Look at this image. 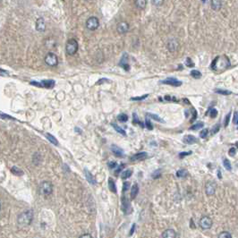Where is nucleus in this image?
Here are the masks:
<instances>
[{
	"label": "nucleus",
	"instance_id": "nucleus-52",
	"mask_svg": "<svg viewBox=\"0 0 238 238\" xmlns=\"http://www.w3.org/2000/svg\"><path fill=\"white\" fill-rule=\"evenodd\" d=\"M219 131V125H215V126L213 127V129H212V131H211V132H212V134H216V133H218Z\"/></svg>",
	"mask_w": 238,
	"mask_h": 238
},
{
	"label": "nucleus",
	"instance_id": "nucleus-18",
	"mask_svg": "<svg viewBox=\"0 0 238 238\" xmlns=\"http://www.w3.org/2000/svg\"><path fill=\"white\" fill-rule=\"evenodd\" d=\"M210 6L214 11H219L222 6V0H211Z\"/></svg>",
	"mask_w": 238,
	"mask_h": 238
},
{
	"label": "nucleus",
	"instance_id": "nucleus-2",
	"mask_svg": "<svg viewBox=\"0 0 238 238\" xmlns=\"http://www.w3.org/2000/svg\"><path fill=\"white\" fill-rule=\"evenodd\" d=\"M32 218H33L32 211L31 210H25L24 212L21 213L20 215L18 216V224L22 225V226H29L30 224L31 223V221H32Z\"/></svg>",
	"mask_w": 238,
	"mask_h": 238
},
{
	"label": "nucleus",
	"instance_id": "nucleus-19",
	"mask_svg": "<svg viewBox=\"0 0 238 238\" xmlns=\"http://www.w3.org/2000/svg\"><path fill=\"white\" fill-rule=\"evenodd\" d=\"M84 173H85V177H86L88 182L91 185H96V180H95L94 176L88 169H84Z\"/></svg>",
	"mask_w": 238,
	"mask_h": 238
},
{
	"label": "nucleus",
	"instance_id": "nucleus-16",
	"mask_svg": "<svg viewBox=\"0 0 238 238\" xmlns=\"http://www.w3.org/2000/svg\"><path fill=\"white\" fill-rule=\"evenodd\" d=\"M183 141L185 143V144H193L195 142H197V138L193 135H191V134H188V135H185L184 138H183Z\"/></svg>",
	"mask_w": 238,
	"mask_h": 238
},
{
	"label": "nucleus",
	"instance_id": "nucleus-36",
	"mask_svg": "<svg viewBox=\"0 0 238 238\" xmlns=\"http://www.w3.org/2000/svg\"><path fill=\"white\" fill-rule=\"evenodd\" d=\"M219 238H232V235H231L229 232L225 231V232H222L221 234H219Z\"/></svg>",
	"mask_w": 238,
	"mask_h": 238
},
{
	"label": "nucleus",
	"instance_id": "nucleus-8",
	"mask_svg": "<svg viewBox=\"0 0 238 238\" xmlns=\"http://www.w3.org/2000/svg\"><path fill=\"white\" fill-rule=\"evenodd\" d=\"M216 189H217V184L214 181L207 182V184L205 185V192L208 196H211V195L215 194Z\"/></svg>",
	"mask_w": 238,
	"mask_h": 238
},
{
	"label": "nucleus",
	"instance_id": "nucleus-50",
	"mask_svg": "<svg viewBox=\"0 0 238 238\" xmlns=\"http://www.w3.org/2000/svg\"><path fill=\"white\" fill-rule=\"evenodd\" d=\"M134 122L135 123V124H138V123H139L140 125H141V126H142V127H143V125H142V124H141V123L140 122V121H139V119H138V117H137V116H136V114H135V113H134Z\"/></svg>",
	"mask_w": 238,
	"mask_h": 238
},
{
	"label": "nucleus",
	"instance_id": "nucleus-48",
	"mask_svg": "<svg viewBox=\"0 0 238 238\" xmlns=\"http://www.w3.org/2000/svg\"><path fill=\"white\" fill-rule=\"evenodd\" d=\"M116 166H117V164L116 162H114V161H110V162H108V167L110 168V169H115L116 168Z\"/></svg>",
	"mask_w": 238,
	"mask_h": 238
},
{
	"label": "nucleus",
	"instance_id": "nucleus-35",
	"mask_svg": "<svg viewBox=\"0 0 238 238\" xmlns=\"http://www.w3.org/2000/svg\"><path fill=\"white\" fill-rule=\"evenodd\" d=\"M191 75H192L193 78H195V79H199V78H201L202 74H201V72L198 71V70H192V72H191Z\"/></svg>",
	"mask_w": 238,
	"mask_h": 238
},
{
	"label": "nucleus",
	"instance_id": "nucleus-47",
	"mask_svg": "<svg viewBox=\"0 0 238 238\" xmlns=\"http://www.w3.org/2000/svg\"><path fill=\"white\" fill-rule=\"evenodd\" d=\"M196 118H197V111L195 109H192V119L191 120V123L193 122Z\"/></svg>",
	"mask_w": 238,
	"mask_h": 238
},
{
	"label": "nucleus",
	"instance_id": "nucleus-9",
	"mask_svg": "<svg viewBox=\"0 0 238 238\" xmlns=\"http://www.w3.org/2000/svg\"><path fill=\"white\" fill-rule=\"evenodd\" d=\"M31 84L32 85H35V86H38V87H43L46 88V89H52L54 86H55V81L53 80H44V81H41L40 83L39 82H36V81H31Z\"/></svg>",
	"mask_w": 238,
	"mask_h": 238
},
{
	"label": "nucleus",
	"instance_id": "nucleus-10",
	"mask_svg": "<svg viewBox=\"0 0 238 238\" xmlns=\"http://www.w3.org/2000/svg\"><path fill=\"white\" fill-rule=\"evenodd\" d=\"M162 84H169V85H171V86H174V87H179L182 85V81H180L179 80H177L176 78H174V77H169V78H167L165 80L160 81Z\"/></svg>",
	"mask_w": 238,
	"mask_h": 238
},
{
	"label": "nucleus",
	"instance_id": "nucleus-43",
	"mask_svg": "<svg viewBox=\"0 0 238 238\" xmlns=\"http://www.w3.org/2000/svg\"><path fill=\"white\" fill-rule=\"evenodd\" d=\"M230 116H231V112H229L226 116V121H225V127H227V125H229V121H230Z\"/></svg>",
	"mask_w": 238,
	"mask_h": 238
},
{
	"label": "nucleus",
	"instance_id": "nucleus-6",
	"mask_svg": "<svg viewBox=\"0 0 238 238\" xmlns=\"http://www.w3.org/2000/svg\"><path fill=\"white\" fill-rule=\"evenodd\" d=\"M199 225H200V227L202 229H203V230H208L209 229L210 227H212V220H211V219L209 218V217H207V216H204L202 217L200 221H199Z\"/></svg>",
	"mask_w": 238,
	"mask_h": 238
},
{
	"label": "nucleus",
	"instance_id": "nucleus-40",
	"mask_svg": "<svg viewBox=\"0 0 238 238\" xmlns=\"http://www.w3.org/2000/svg\"><path fill=\"white\" fill-rule=\"evenodd\" d=\"M145 126L147 127L148 130H152L153 129V125H152V124L150 121V119H149V117H147L145 120Z\"/></svg>",
	"mask_w": 238,
	"mask_h": 238
},
{
	"label": "nucleus",
	"instance_id": "nucleus-54",
	"mask_svg": "<svg viewBox=\"0 0 238 238\" xmlns=\"http://www.w3.org/2000/svg\"><path fill=\"white\" fill-rule=\"evenodd\" d=\"M81 238H84V237H89V238H91L92 237V235H89V234H85V235H82L80 236Z\"/></svg>",
	"mask_w": 238,
	"mask_h": 238
},
{
	"label": "nucleus",
	"instance_id": "nucleus-33",
	"mask_svg": "<svg viewBox=\"0 0 238 238\" xmlns=\"http://www.w3.org/2000/svg\"><path fill=\"white\" fill-rule=\"evenodd\" d=\"M47 138L48 139V141L51 142V143H53L54 145H58V141H57V139L53 136V135H51V134H47Z\"/></svg>",
	"mask_w": 238,
	"mask_h": 238
},
{
	"label": "nucleus",
	"instance_id": "nucleus-7",
	"mask_svg": "<svg viewBox=\"0 0 238 238\" xmlns=\"http://www.w3.org/2000/svg\"><path fill=\"white\" fill-rule=\"evenodd\" d=\"M45 63L49 66H56L58 63V59L57 55L54 53H48L45 58Z\"/></svg>",
	"mask_w": 238,
	"mask_h": 238
},
{
	"label": "nucleus",
	"instance_id": "nucleus-53",
	"mask_svg": "<svg viewBox=\"0 0 238 238\" xmlns=\"http://www.w3.org/2000/svg\"><path fill=\"white\" fill-rule=\"evenodd\" d=\"M0 116H2L3 118H9V119H13L10 116H7V115H5L3 113H0Z\"/></svg>",
	"mask_w": 238,
	"mask_h": 238
},
{
	"label": "nucleus",
	"instance_id": "nucleus-20",
	"mask_svg": "<svg viewBox=\"0 0 238 238\" xmlns=\"http://www.w3.org/2000/svg\"><path fill=\"white\" fill-rule=\"evenodd\" d=\"M111 151H113V153L117 157H124V151L121 148L116 145H113L111 147Z\"/></svg>",
	"mask_w": 238,
	"mask_h": 238
},
{
	"label": "nucleus",
	"instance_id": "nucleus-5",
	"mask_svg": "<svg viewBox=\"0 0 238 238\" xmlns=\"http://www.w3.org/2000/svg\"><path fill=\"white\" fill-rule=\"evenodd\" d=\"M99 19L95 16H91L86 21V27L90 30H95L99 28Z\"/></svg>",
	"mask_w": 238,
	"mask_h": 238
},
{
	"label": "nucleus",
	"instance_id": "nucleus-23",
	"mask_svg": "<svg viewBox=\"0 0 238 238\" xmlns=\"http://www.w3.org/2000/svg\"><path fill=\"white\" fill-rule=\"evenodd\" d=\"M135 5L140 9H144L147 5V0H135Z\"/></svg>",
	"mask_w": 238,
	"mask_h": 238
},
{
	"label": "nucleus",
	"instance_id": "nucleus-38",
	"mask_svg": "<svg viewBox=\"0 0 238 238\" xmlns=\"http://www.w3.org/2000/svg\"><path fill=\"white\" fill-rule=\"evenodd\" d=\"M209 134V129H203L201 133H200V137L201 138H202V139H204V138H206L207 137V135Z\"/></svg>",
	"mask_w": 238,
	"mask_h": 238
},
{
	"label": "nucleus",
	"instance_id": "nucleus-27",
	"mask_svg": "<svg viewBox=\"0 0 238 238\" xmlns=\"http://www.w3.org/2000/svg\"><path fill=\"white\" fill-rule=\"evenodd\" d=\"M223 166H224V168L228 170V171H231L232 170V166H231V163L230 161L227 159V158H224L223 159Z\"/></svg>",
	"mask_w": 238,
	"mask_h": 238
},
{
	"label": "nucleus",
	"instance_id": "nucleus-12",
	"mask_svg": "<svg viewBox=\"0 0 238 238\" xmlns=\"http://www.w3.org/2000/svg\"><path fill=\"white\" fill-rule=\"evenodd\" d=\"M116 30H117L118 33L125 34V33H126L128 30H129V24L126 22H121V23H119L117 24Z\"/></svg>",
	"mask_w": 238,
	"mask_h": 238
},
{
	"label": "nucleus",
	"instance_id": "nucleus-41",
	"mask_svg": "<svg viewBox=\"0 0 238 238\" xmlns=\"http://www.w3.org/2000/svg\"><path fill=\"white\" fill-rule=\"evenodd\" d=\"M218 115V111L215 108H213V109H211V110H209V116L211 117V118H215L216 116Z\"/></svg>",
	"mask_w": 238,
	"mask_h": 238
},
{
	"label": "nucleus",
	"instance_id": "nucleus-42",
	"mask_svg": "<svg viewBox=\"0 0 238 238\" xmlns=\"http://www.w3.org/2000/svg\"><path fill=\"white\" fill-rule=\"evenodd\" d=\"M130 188V183L129 182H125L123 185V192H125L128 189Z\"/></svg>",
	"mask_w": 238,
	"mask_h": 238
},
{
	"label": "nucleus",
	"instance_id": "nucleus-14",
	"mask_svg": "<svg viewBox=\"0 0 238 238\" xmlns=\"http://www.w3.org/2000/svg\"><path fill=\"white\" fill-rule=\"evenodd\" d=\"M46 29V23H45V21L43 18H39L37 21H36V30L38 31H44Z\"/></svg>",
	"mask_w": 238,
	"mask_h": 238
},
{
	"label": "nucleus",
	"instance_id": "nucleus-55",
	"mask_svg": "<svg viewBox=\"0 0 238 238\" xmlns=\"http://www.w3.org/2000/svg\"><path fill=\"white\" fill-rule=\"evenodd\" d=\"M134 229H135V224H134V225H133V227H132V229L130 230V235H132L134 234Z\"/></svg>",
	"mask_w": 238,
	"mask_h": 238
},
{
	"label": "nucleus",
	"instance_id": "nucleus-4",
	"mask_svg": "<svg viewBox=\"0 0 238 238\" xmlns=\"http://www.w3.org/2000/svg\"><path fill=\"white\" fill-rule=\"evenodd\" d=\"M53 191V186L52 184L48 181H45L43 182L42 184L40 186V193L42 194V195H45V196H47L49 195Z\"/></svg>",
	"mask_w": 238,
	"mask_h": 238
},
{
	"label": "nucleus",
	"instance_id": "nucleus-49",
	"mask_svg": "<svg viewBox=\"0 0 238 238\" xmlns=\"http://www.w3.org/2000/svg\"><path fill=\"white\" fill-rule=\"evenodd\" d=\"M186 65H188L189 67H192V66H193V63L192 62L191 58H187V59H186Z\"/></svg>",
	"mask_w": 238,
	"mask_h": 238
},
{
	"label": "nucleus",
	"instance_id": "nucleus-51",
	"mask_svg": "<svg viewBox=\"0 0 238 238\" xmlns=\"http://www.w3.org/2000/svg\"><path fill=\"white\" fill-rule=\"evenodd\" d=\"M124 167H125V164H122V165H120L118 168H117V169L116 170V174H118L119 173H120V171L122 170L123 169H124Z\"/></svg>",
	"mask_w": 238,
	"mask_h": 238
},
{
	"label": "nucleus",
	"instance_id": "nucleus-1",
	"mask_svg": "<svg viewBox=\"0 0 238 238\" xmlns=\"http://www.w3.org/2000/svg\"><path fill=\"white\" fill-rule=\"evenodd\" d=\"M229 65H230L229 59L226 56H221L214 59V61L211 64V68L215 71H222L226 69Z\"/></svg>",
	"mask_w": 238,
	"mask_h": 238
},
{
	"label": "nucleus",
	"instance_id": "nucleus-15",
	"mask_svg": "<svg viewBox=\"0 0 238 238\" xmlns=\"http://www.w3.org/2000/svg\"><path fill=\"white\" fill-rule=\"evenodd\" d=\"M148 157V153L145 152V151H142V152H139V153H136L134 154V156L130 158V159L132 161H136V160H142Z\"/></svg>",
	"mask_w": 238,
	"mask_h": 238
},
{
	"label": "nucleus",
	"instance_id": "nucleus-58",
	"mask_svg": "<svg viewBox=\"0 0 238 238\" xmlns=\"http://www.w3.org/2000/svg\"><path fill=\"white\" fill-rule=\"evenodd\" d=\"M219 178H221V173H220V171H219Z\"/></svg>",
	"mask_w": 238,
	"mask_h": 238
},
{
	"label": "nucleus",
	"instance_id": "nucleus-22",
	"mask_svg": "<svg viewBox=\"0 0 238 238\" xmlns=\"http://www.w3.org/2000/svg\"><path fill=\"white\" fill-rule=\"evenodd\" d=\"M189 175V172L186 169H180L176 172V176L178 178H185Z\"/></svg>",
	"mask_w": 238,
	"mask_h": 238
},
{
	"label": "nucleus",
	"instance_id": "nucleus-44",
	"mask_svg": "<svg viewBox=\"0 0 238 238\" xmlns=\"http://www.w3.org/2000/svg\"><path fill=\"white\" fill-rule=\"evenodd\" d=\"M192 154V151H185V152H181L180 154H179V157L181 158H183L184 157H185V156H189V155H191Z\"/></svg>",
	"mask_w": 238,
	"mask_h": 238
},
{
	"label": "nucleus",
	"instance_id": "nucleus-45",
	"mask_svg": "<svg viewBox=\"0 0 238 238\" xmlns=\"http://www.w3.org/2000/svg\"><path fill=\"white\" fill-rule=\"evenodd\" d=\"M229 156H231V157H234L235 155V153H236V151H235V149L234 148V147H232L230 150H229Z\"/></svg>",
	"mask_w": 238,
	"mask_h": 238
},
{
	"label": "nucleus",
	"instance_id": "nucleus-29",
	"mask_svg": "<svg viewBox=\"0 0 238 238\" xmlns=\"http://www.w3.org/2000/svg\"><path fill=\"white\" fill-rule=\"evenodd\" d=\"M112 126L114 127V129L116 130L117 133L121 134L122 135H125V136L126 135V133H125V131L124 129H122V128L120 127V126H118V125H117L116 124H112Z\"/></svg>",
	"mask_w": 238,
	"mask_h": 238
},
{
	"label": "nucleus",
	"instance_id": "nucleus-28",
	"mask_svg": "<svg viewBox=\"0 0 238 238\" xmlns=\"http://www.w3.org/2000/svg\"><path fill=\"white\" fill-rule=\"evenodd\" d=\"M215 92L219 93V94H221V95H224V96H227V95H230V94H232V92H231L230 91H227V90H223V89H216Z\"/></svg>",
	"mask_w": 238,
	"mask_h": 238
},
{
	"label": "nucleus",
	"instance_id": "nucleus-11",
	"mask_svg": "<svg viewBox=\"0 0 238 238\" xmlns=\"http://www.w3.org/2000/svg\"><path fill=\"white\" fill-rule=\"evenodd\" d=\"M167 46H168V48L170 52H175L179 47V42L176 39H171L168 41Z\"/></svg>",
	"mask_w": 238,
	"mask_h": 238
},
{
	"label": "nucleus",
	"instance_id": "nucleus-21",
	"mask_svg": "<svg viewBox=\"0 0 238 238\" xmlns=\"http://www.w3.org/2000/svg\"><path fill=\"white\" fill-rule=\"evenodd\" d=\"M138 192H139V186H138V185L134 184V185L132 186V188H131V193H130L131 199L134 200V198L136 197V195L138 194Z\"/></svg>",
	"mask_w": 238,
	"mask_h": 238
},
{
	"label": "nucleus",
	"instance_id": "nucleus-37",
	"mask_svg": "<svg viewBox=\"0 0 238 238\" xmlns=\"http://www.w3.org/2000/svg\"><path fill=\"white\" fill-rule=\"evenodd\" d=\"M149 94H145V95H142L141 97H134V98H131V100H135V101H141V100H143L148 98Z\"/></svg>",
	"mask_w": 238,
	"mask_h": 238
},
{
	"label": "nucleus",
	"instance_id": "nucleus-30",
	"mask_svg": "<svg viewBox=\"0 0 238 238\" xmlns=\"http://www.w3.org/2000/svg\"><path fill=\"white\" fill-rule=\"evenodd\" d=\"M204 124L203 122H198L196 123L195 125H192V126L190 127V130H193V131H195V130H199V129H201V128L203 127Z\"/></svg>",
	"mask_w": 238,
	"mask_h": 238
},
{
	"label": "nucleus",
	"instance_id": "nucleus-56",
	"mask_svg": "<svg viewBox=\"0 0 238 238\" xmlns=\"http://www.w3.org/2000/svg\"><path fill=\"white\" fill-rule=\"evenodd\" d=\"M165 99H167V100H174V101H176L175 98H170L169 96H166V97H165Z\"/></svg>",
	"mask_w": 238,
	"mask_h": 238
},
{
	"label": "nucleus",
	"instance_id": "nucleus-3",
	"mask_svg": "<svg viewBox=\"0 0 238 238\" xmlns=\"http://www.w3.org/2000/svg\"><path fill=\"white\" fill-rule=\"evenodd\" d=\"M78 42L75 39H71L69 41H67L66 45H65V51L66 53L70 55V56H73L75 55L77 50H78Z\"/></svg>",
	"mask_w": 238,
	"mask_h": 238
},
{
	"label": "nucleus",
	"instance_id": "nucleus-26",
	"mask_svg": "<svg viewBox=\"0 0 238 238\" xmlns=\"http://www.w3.org/2000/svg\"><path fill=\"white\" fill-rule=\"evenodd\" d=\"M120 65L122 66L123 68H125V69L128 71L129 70V64L127 63V59H126V55L125 54V56L123 57L122 60H121V62H120Z\"/></svg>",
	"mask_w": 238,
	"mask_h": 238
},
{
	"label": "nucleus",
	"instance_id": "nucleus-17",
	"mask_svg": "<svg viewBox=\"0 0 238 238\" xmlns=\"http://www.w3.org/2000/svg\"><path fill=\"white\" fill-rule=\"evenodd\" d=\"M176 236H177V235L174 229H167L162 234L163 238H175Z\"/></svg>",
	"mask_w": 238,
	"mask_h": 238
},
{
	"label": "nucleus",
	"instance_id": "nucleus-13",
	"mask_svg": "<svg viewBox=\"0 0 238 238\" xmlns=\"http://www.w3.org/2000/svg\"><path fill=\"white\" fill-rule=\"evenodd\" d=\"M122 209L125 214H129V213L132 212L131 204H130L129 201L125 196L122 198Z\"/></svg>",
	"mask_w": 238,
	"mask_h": 238
},
{
	"label": "nucleus",
	"instance_id": "nucleus-25",
	"mask_svg": "<svg viewBox=\"0 0 238 238\" xmlns=\"http://www.w3.org/2000/svg\"><path fill=\"white\" fill-rule=\"evenodd\" d=\"M108 187H109V190H110L111 192L116 193V184H115V181L113 180L112 178L108 179Z\"/></svg>",
	"mask_w": 238,
	"mask_h": 238
},
{
	"label": "nucleus",
	"instance_id": "nucleus-31",
	"mask_svg": "<svg viewBox=\"0 0 238 238\" xmlns=\"http://www.w3.org/2000/svg\"><path fill=\"white\" fill-rule=\"evenodd\" d=\"M11 171L14 174H16V175H23V170H21V169H19V168L15 167V166H14V167L12 168Z\"/></svg>",
	"mask_w": 238,
	"mask_h": 238
},
{
	"label": "nucleus",
	"instance_id": "nucleus-39",
	"mask_svg": "<svg viewBox=\"0 0 238 238\" xmlns=\"http://www.w3.org/2000/svg\"><path fill=\"white\" fill-rule=\"evenodd\" d=\"M165 0H151V3L155 6H160L164 4Z\"/></svg>",
	"mask_w": 238,
	"mask_h": 238
},
{
	"label": "nucleus",
	"instance_id": "nucleus-46",
	"mask_svg": "<svg viewBox=\"0 0 238 238\" xmlns=\"http://www.w3.org/2000/svg\"><path fill=\"white\" fill-rule=\"evenodd\" d=\"M233 122L235 125H238V112H235V115H234V120H233Z\"/></svg>",
	"mask_w": 238,
	"mask_h": 238
},
{
	"label": "nucleus",
	"instance_id": "nucleus-34",
	"mask_svg": "<svg viewBox=\"0 0 238 238\" xmlns=\"http://www.w3.org/2000/svg\"><path fill=\"white\" fill-rule=\"evenodd\" d=\"M117 119L120 122L125 123L128 120V116L125 115V114H120V115H118V116H117Z\"/></svg>",
	"mask_w": 238,
	"mask_h": 238
},
{
	"label": "nucleus",
	"instance_id": "nucleus-32",
	"mask_svg": "<svg viewBox=\"0 0 238 238\" xmlns=\"http://www.w3.org/2000/svg\"><path fill=\"white\" fill-rule=\"evenodd\" d=\"M146 116H151V118L152 119H154V120H156L158 122H163V120L159 117V116H158V115H155V114H151V113H147L146 114Z\"/></svg>",
	"mask_w": 238,
	"mask_h": 238
},
{
	"label": "nucleus",
	"instance_id": "nucleus-57",
	"mask_svg": "<svg viewBox=\"0 0 238 238\" xmlns=\"http://www.w3.org/2000/svg\"><path fill=\"white\" fill-rule=\"evenodd\" d=\"M184 101H185V102H186L185 104H190V101H189V100H187V99H184Z\"/></svg>",
	"mask_w": 238,
	"mask_h": 238
},
{
	"label": "nucleus",
	"instance_id": "nucleus-24",
	"mask_svg": "<svg viewBox=\"0 0 238 238\" xmlns=\"http://www.w3.org/2000/svg\"><path fill=\"white\" fill-rule=\"evenodd\" d=\"M132 174H133V170H132V169L125 170L124 172H122V174H121V178H122V179H127L129 177H131Z\"/></svg>",
	"mask_w": 238,
	"mask_h": 238
},
{
	"label": "nucleus",
	"instance_id": "nucleus-59",
	"mask_svg": "<svg viewBox=\"0 0 238 238\" xmlns=\"http://www.w3.org/2000/svg\"><path fill=\"white\" fill-rule=\"evenodd\" d=\"M87 1H91V0H87Z\"/></svg>",
	"mask_w": 238,
	"mask_h": 238
}]
</instances>
